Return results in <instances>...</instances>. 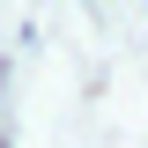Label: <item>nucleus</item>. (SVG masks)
I'll return each mask as SVG.
<instances>
[]
</instances>
